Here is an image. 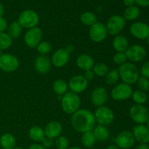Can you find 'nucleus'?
I'll use <instances>...</instances> for the list:
<instances>
[{
	"label": "nucleus",
	"mask_w": 149,
	"mask_h": 149,
	"mask_svg": "<svg viewBox=\"0 0 149 149\" xmlns=\"http://www.w3.org/2000/svg\"><path fill=\"white\" fill-rule=\"evenodd\" d=\"M71 124L73 129L80 133L93 131L96 126L94 113L87 109H79L72 114Z\"/></svg>",
	"instance_id": "obj_1"
},
{
	"label": "nucleus",
	"mask_w": 149,
	"mask_h": 149,
	"mask_svg": "<svg viewBox=\"0 0 149 149\" xmlns=\"http://www.w3.org/2000/svg\"><path fill=\"white\" fill-rule=\"evenodd\" d=\"M119 77L123 82L127 84H132L137 82L139 78V70L135 64L127 62L122 65H119L118 68Z\"/></svg>",
	"instance_id": "obj_2"
},
{
	"label": "nucleus",
	"mask_w": 149,
	"mask_h": 149,
	"mask_svg": "<svg viewBox=\"0 0 149 149\" xmlns=\"http://www.w3.org/2000/svg\"><path fill=\"white\" fill-rule=\"evenodd\" d=\"M81 105V100L76 93L67 92L61 99V108L67 114H73L78 111Z\"/></svg>",
	"instance_id": "obj_3"
},
{
	"label": "nucleus",
	"mask_w": 149,
	"mask_h": 149,
	"mask_svg": "<svg viewBox=\"0 0 149 149\" xmlns=\"http://www.w3.org/2000/svg\"><path fill=\"white\" fill-rule=\"evenodd\" d=\"M17 22L22 28L30 29L37 26L39 22V17L33 10H26L20 13Z\"/></svg>",
	"instance_id": "obj_4"
},
{
	"label": "nucleus",
	"mask_w": 149,
	"mask_h": 149,
	"mask_svg": "<svg viewBox=\"0 0 149 149\" xmlns=\"http://www.w3.org/2000/svg\"><path fill=\"white\" fill-rule=\"evenodd\" d=\"M132 87L130 84H126L125 82L118 84L112 89L111 92V96L115 100L121 101L125 100L132 97Z\"/></svg>",
	"instance_id": "obj_5"
},
{
	"label": "nucleus",
	"mask_w": 149,
	"mask_h": 149,
	"mask_svg": "<svg viewBox=\"0 0 149 149\" xmlns=\"http://www.w3.org/2000/svg\"><path fill=\"white\" fill-rule=\"evenodd\" d=\"M130 116L138 125H144L149 119V112L143 105L135 104L130 109Z\"/></svg>",
	"instance_id": "obj_6"
},
{
	"label": "nucleus",
	"mask_w": 149,
	"mask_h": 149,
	"mask_svg": "<svg viewBox=\"0 0 149 149\" xmlns=\"http://www.w3.org/2000/svg\"><path fill=\"white\" fill-rule=\"evenodd\" d=\"M94 116L96 122H97L98 125L106 127L111 125L114 119V114L111 109L104 106L97 108Z\"/></svg>",
	"instance_id": "obj_7"
},
{
	"label": "nucleus",
	"mask_w": 149,
	"mask_h": 149,
	"mask_svg": "<svg viewBox=\"0 0 149 149\" xmlns=\"http://www.w3.org/2000/svg\"><path fill=\"white\" fill-rule=\"evenodd\" d=\"M126 21L124 17L115 15L111 16L106 23V29H107L108 33L111 36H116L119 34L125 28Z\"/></svg>",
	"instance_id": "obj_8"
},
{
	"label": "nucleus",
	"mask_w": 149,
	"mask_h": 149,
	"mask_svg": "<svg viewBox=\"0 0 149 149\" xmlns=\"http://www.w3.org/2000/svg\"><path fill=\"white\" fill-rule=\"evenodd\" d=\"M19 66L17 58L11 54H2L0 56V69L7 73L15 71Z\"/></svg>",
	"instance_id": "obj_9"
},
{
	"label": "nucleus",
	"mask_w": 149,
	"mask_h": 149,
	"mask_svg": "<svg viewBox=\"0 0 149 149\" xmlns=\"http://www.w3.org/2000/svg\"><path fill=\"white\" fill-rule=\"evenodd\" d=\"M108 34L106 26L100 22H96L95 24L90 26L89 31V36L93 42L100 43L106 38Z\"/></svg>",
	"instance_id": "obj_10"
},
{
	"label": "nucleus",
	"mask_w": 149,
	"mask_h": 149,
	"mask_svg": "<svg viewBox=\"0 0 149 149\" xmlns=\"http://www.w3.org/2000/svg\"><path fill=\"white\" fill-rule=\"evenodd\" d=\"M42 31L40 28L36 27L29 29L24 35V42L30 48H36L41 42Z\"/></svg>",
	"instance_id": "obj_11"
},
{
	"label": "nucleus",
	"mask_w": 149,
	"mask_h": 149,
	"mask_svg": "<svg viewBox=\"0 0 149 149\" xmlns=\"http://www.w3.org/2000/svg\"><path fill=\"white\" fill-rule=\"evenodd\" d=\"M135 138L132 132L125 130L118 134L115 138L116 146L121 149H129L135 143Z\"/></svg>",
	"instance_id": "obj_12"
},
{
	"label": "nucleus",
	"mask_w": 149,
	"mask_h": 149,
	"mask_svg": "<svg viewBox=\"0 0 149 149\" xmlns=\"http://www.w3.org/2000/svg\"><path fill=\"white\" fill-rule=\"evenodd\" d=\"M128 60L133 63L142 61L146 56V51L143 46L134 45L129 47L125 52Z\"/></svg>",
	"instance_id": "obj_13"
},
{
	"label": "nucleus",
	"mask_w": 149,
	"mask_h": 149,
	"mask_svg": "<svg viewBox=\"0 0 149 149\" xmlns=\"http://www.w3.org/2000/svg\"><path fill=\"white\" fill-rule=\"evenodd\" d=\"M88 86V81L84 78V76L76 75L73 77L68 81V87L72 93L79 94L83 93Z\"/></svg>",
	"instance_id": "obj_14"
},
{
	"label": "nucleus",
	"mask_w": 149,
	"mask_h": 149,
	"mask_svg": "<svg viewBox=\"0 0 149 149\" xmlns=\"http://www.w3.org/2000/svg\"><path fill=\"white\" fill-rule=\"evenodd\" d=\"M69 59L70 53L65 48H60L52 54L51 63L56 68H62L68 63Z\"/></svg>",
	"instance_id": "obj_15"
},
{
	"label": "nucleus",
	"mask_w": 149,
	"mask_h": 149,
	"mask_svg": "<svg viewBox=\"0 0 149 149\" xmlns=\"http://www.w3.org/2000/svg\"><path fill=\"white\" fill-rule=\"evenodd\" d=\"M130 33L138 39H146L149 36V26L143 22H136L130 28Z\"/></svg>",
	"instance_id": "obj_16"
},
{
	"label": "nucleus",
	"mask_w": 149,
	"mask_h": 149,
	"mask_svg": "<svg viewBox=\"0 0 149 149\" xmlns=\"http://www.w3.org/2000/svg\"><path fill=\"white\" fill-rule=\"evenodd\" d=\"M108 99V93L103 87H97L93 91L91 95L92 103L95 106L100 107L106 103Z\"/></svg>",
	"instance_id": "obj_17"
},
{
	"label": "nucleus",
	"mask_w": 149,
	"mask_h": 149,
	"mask_svg": "<svg viewBox=\"0 0 149 149\" xmlns=\"http://www.w3.org/2000/svg\"><path fill=\"white\" fill-rule=\"evenodd\" d=\"M34 68L39 74H47L51 69V61L47 55H39L34 61Z\"/></svg>",
	"instance_id": "obj_18"
},
{
	"label": "nucleus",
	"mask_w": 149,
	"mask_h": 149,
	"mask_svg": "<svg viewBox=\"0 0 149 149\" xmlns=\"http://www.w3.org/2000/svg\"><path fill=\"white\" fill-rule=\"evenodd\" d=\"M44 130L45 136L54 139L61 135L63 131V127L62 125L58 121H52L47 124Z\"/></svg>",
	"instance_id": "obj_19"
},
{
	"label": "nucleus",
	"mask_w": 149,
	"mask_h": 149,
	"mask_svg": "<svg viewBox=\"0 0 149 149\" xmlns=\"http://www.w3.org/2000/svg\"><path fill=\"white\" fill-rule=\"evenodd\" d=\"M132 134L135 141L140 143H148L149 142V130L144 125H138L134 127Z\"/></svg>",
	"instance_id": "obj_20"
},
{
	"label": "nucleus",
	"mask_w": 149,
	"mask_h": 149,
	"mask_svg": "<svg viewBox=\"0 0 149 149\" xmlns=\"http://www.w3.org/2000/svg\"><path fill=\"white\" fill-rule=\"evenodd\" d=\"M77 65L78 68L83 71L91 70L95 65V61L90 55L87 54L80 55L77 59Z\"/></svg>",
	"instance_id": "obj_21"
},
{
	"label": "nucleus",
	"mask_w": 149,
	"mask_h": 149,
	"mask_svg": "<svg viewBox=\"0 0 149 149\" xmlns=\"http://www.w3.org/2000/svg\"><path fill=\"white\" fill-rule=\"evenodd\" d=\"M112 46L117 52H125L129 47V42L126 36L118 34L115 36L112 42Z\"/></svg>",
	"instance_id": "obj_22"
},
{
	"label": "nucleus",
	"mask_w": 149,
	"mask_h": 149,
	"mask_svg": "<svg viewBox=\"0 0 149 149\" xmlns=\"http://www.w3.org/2000/svg\"><path fill=\"white\" fill-rule=\"evenodd\" d=\"M93 132L94 134L96 141H100V142L106 141L110 136L109 130L106 126H103V125H98L97 126L95 127Z\"/></svg>",
	"instance_id": "obj_23"
},
{
	"label": "nucleus",
	"mask_w": 149,
	"mask_h": 149,
	"mask_svg": "<svg viewBox=\"0 0 149 149\" xmlns=\"http://www.w3.org/2000/svg\"><path fill=\"white\" fill-rule=\"evenodd\" d=\"M15 145V138L12 134L4 133L0 137V146L3 149H13Z\"/></svg>",
	"instance_id": "obj_24"
},
{
	"label": "nucleus",
	"mask_w": 149,
	"mask_h": 149,
	"mask_svg": "<svg viewBox=\"0 0 149 149\" xmlns=\"http://www.w3.org/2000/svg\"><path fill=\"white\" fill-rule=\"evenodd\" d=\"M29 138L36 142H42L45 136V130L39 126H33L29 131Z\"/></svg>",
	"instance_id": "obj_25"
},
{
	"label": "nucleus",
	"mask_w": 149,
	"mask_h": 149,
	"mask_svg": "<svg viewBox=\"0 0 149 149\" xmlns=\"http://www.w3.org/2000/svg\"><path fill=\"white\" fill-rule=\"evenodd\" d=\"M68 84L63 79H57L52 84V89L58 95L63 96L67 93Z\"/></svg>",
	"instance_id": "obj_26"
},
{
	"label": "nucleus",
	"mask_w": 149,
	"mask_h": 149,
	"mask_svg": "<svg viewBox=\"0 0 149 149\" xmlns=\"http://www.w3.org/2000/svg\"><path fill=\"white\" fill-rule=\"evenodd\" d=\"M96 139L93 131H89L82 133L81 136V143L85 148H92L95 146Z\"/></svg>",
	"instance_id": "obj_27"
},
{
	"label": "nucleus",
	"mask_w": 149,
	"mask_h": 149,
	"mask_svg": "<svg viewBox=\"0 0 149 149\" xmlns=\"http://www.w3.org/2000/svg\"><path fill=\"white\" fill-rule=\"evenodd\" d=\"M80 21L84 26H92L97 22V17L94 13L91 12H85L80 16Z\"/></svg>",
	"instance_id": "obj_28"
},
{
	"label": "nucleus",
	"mask_w": 149,
	"mask_h": 149,
	"mask_svg": "<svg viewBox=\"0 0 149 149\" xmlns=\"http://www.w3.org/2000/svg\"><path fill=\"white\" fill-rule=\"evenodd\" d=\"M7 30H8V35L12 39H17L22 33V27L17 21H14L10 23L7 28Z\"/></svg>",
	"instance_id": "obj_29"
},
{
	"label": "nucleus",
	"mask_w": 149,
	"mask_h": 149,
	"mask_svg": "<svg viewBox=\"0 0 149 149\" xmlns=\"http://www.w3.org/2000/svg\"><path fill=\"white\" fill-rule=\"evenodd\" d=\"M140 15V10L135 6L128 7L124 13V18L127 20H134Z\"/></svg>",
	"instance_id": "obj_30"
},
{
	"label": "nucleus",
	"mask_w": 149,
	"mask_h": 149,
	"mask_svg": "<svg viewBox=\"0 0 149 149\" xmlns=\"http://www.w3.org/2000/svg\"><path fill=\"white\" fill-rule=\"evenodd\" d=\"M93 71L94 72L95 76L98 77H104L109 71V67L106 63H98L94 65L93 68Z\"/></svg>",
	"instance_id": "obj_31"
},
{
	"label": "nucleus",
	"mask_w": 149,
	"mask_h": 149,
	"mask_svg": "<svg viewBox=\"0 0 149 149\" xmlns=\"http://www.w3.org/2000/svg\"><path fill=\"white\" fill-rule=\"evenodd\" d=\"M13 43L12 38L4 32H0V51L9 49Z\"/></svg>",
	"instance_id": "obj_32"
},
{
	"label": "nucleus",
	"mask_w": 149,
	"mask_h": 149,
	"mask_svg": "<svg viewBox=\"0 0 149 149\" xmlns=\"http://www.w3.org/2000/svg\"><path fill=\"white\" fill-rule=\"evenodd\" d=\"M106 82L109 85H114L119 79V74L118 69L113 68L108 72L106 77Z\"/></svg>",
	"instance_id": "obj_33"
},
{
	"label": "nucleus",
	"mask_w": 149,
	"mask_h": 149,
	"mask_svg": "<svg viewBox=\"0 0 149 149\" xmlns=\"http://www.w3.org/2000/svg\"><path fill=\"white\" fill-rule=\"evenodd\" d=\"M132 97L133 101L139 105L144 104L147 101V98H148L146 94L141 90H136V91L133 92Z\"/></svg>",
	"instance_id": "obj_34"
},
{
	"label": "nucleus",
	"mask_w": 149,
	"mask_h": 149,
	"mask_svg": "<svg viewBox=\"0 0 149 149\" xmlns=\"http://www.w3.org/2000/svg\"><path fill=\"white\" fill-rule=\"evenodd\" d=\"M36 48L37 52L42 55H47L51 52L52 49L51 45L47 42H41Z\"/></svg>",
	"instance_id": "obj_35"
},
{
	"label": "nucleus",
	"mask_w": 149,
	"mask_h": 149,
	"mask_svg": "<svg viewBox=\"0 0 149 149\" xmlns=\"http://www.w3.org/2000/svg\"><path fill=\"white\" fill-rule=\"evenodd\" d=\"M55 144L57 149H68L69 142L66 137L60 135L59 137L57 138Z\"/></svg>",
	"instance_id": "obj_36"
},
{
	"label": "nucleus",
	"mask_w": 149,
	"mask_h": 149,
	"mask_svg": "<svg viewBox=\"0 0 149 149\" xmlns=\"http://www.w3.org/2000/svg\"><path fill=\"white\" fill-rule=\"evenodd\" d=\"M127 58L125 52H116L113 56V61L114 63L119 65H122L127 63Z\"/></svg>",
	"instance_id": "obj_37"
},
{
	"label": "nucleus",
	"mask_w": 149,
	"mask_h": 149,
	"mask_svg": "<svg viewBox=\"0 0 149 149\" xmlns=\"http://www.w3.org/2000/svg\"><path fill=\"white\" fill-rule=\"evenodd\" d=\"M137 82H138V87H139V88L141 89V91L145 92V91H148L149 90L148 79L141 76V77H139Z\"/></svg>",
	"instance_id": "obj_38"
},
{
	"label": "nucleus",
	"mask_w": 149,
	"mask_h": 149,
	"mask_svg": "<svg viewBox=\"0 0 149 149\" xmlns=\"http://www.w3.org/2000/svg\"><path fill=\"white\" fill-rule=\"evenodd\" d=\"M141 73L143 77L149 79V61L148 62L145 63L142 65L141 69Z\"/></svg>",
	"instance_id": "obj_39"
},
{
	"label": "nucleus",
	"mask_w": 149,
	"mask_h": 149,
	"mask_svg": "<svg viewBox=\"0 0 149 149\" xmlns=\"http://www.w3.org/2000/svg\"><path fill=\"white\" fill-rule=\"evenodd\" d=\"M42 145L45 148H49L53 145V139L47 138V137H45V139L42 141Z\"/></svg>",
	"instance_id": "obj_40"
},
{
	"label": "nucleus",
	"mask_w": 149,
	"mask_h": 149,
	"mask_svg": "<svg viewBox=\"0 0 149 149\" xmlns=\"http://www.w3.org/2000/svg\"><path fill=\"white\" fill-rule=\"evenodd\" d=\"M7 29V22L5 18L0 17V32H4V31Z\"/></svg>",
	"instance_id": "obj_41"
},
{
	"label": "nucleus",
	"mask_w": 149,
	"mask_h": 149,
	"mask_svg": "<svg viewBox=\"0 0 149 149\" xmlns=\"http://www.w3.org/2000/svg\"><path fill=\"white\" fill-rule=\"evenodd\" d=\"M84 78L87 80V81H90V80L93 79L95 77V74L93 72V70H87V71H85L84 72Z\"/></svg>",
	"instance_id": "obj_42"
},
{
	"label": "nucleus",
	"mask_w": 149,
	"mask_h": 149,
	"mask_svg": "<svg viewBox=\"0 0 149 149\" xmlns=\"http://www.w3.org/2000/svg\"><path fill=\"white\" fill-rule=\"evenodd\" d=\"M135 3L141 7H148L149 6V0H135Z\"/></svg>",
	"instance_id": "obj_43"
},
{
	"label": "nucleus",
	"mask_w": 149,
	"mask_h": 149,
	"mask_svg": "<svg viewBox=\"0 0 149 149\" xmlns=\"http://www.w3.org/2000/svg\"><path fill=\"white\" fill-rule=\"evenodd\" d=\"M29 149H47V148H45L43 146L40 145V144L34 143L31 145L30 146H29Z\"/></svg>",
	"instance_id": "obj_44"
},
{
	"label": "nucleus",
	"mask_w": 149,
	"mask_h": 149,
	"mask_svg": "<svg viewBox=\"0 0 149 149\" xmlns=\"http://www.w3.org/2000/svg\"><path fill=\"white\" fill-rule=\"evenodd\" d=\"M124 4L127 6V7H131L133 6L135 4V0H124Z\"/></svg>",
	"instance_id": "obj_45"
},
{
	"label": "nucleus",
	"mask_w": 149,
	"mask_h": 149,
	"mask_svg": "<svg viewBox=\"0 0 149 149\" xmlns=\"http://www.w3.org/2000/svg\"><path fill=\"white\" fill-rule=\"evenodd\" d=\"M136 149H149V146L147 143H140Z\"/></svg>",
	"instance_id": "obj_46"
},
{
	"label": "nucleus",
	"mask_w": 149,
	"mask_h": 149,
	"mask_svg": "<svg viewBox=\"0 0 149 149\" xmlns=\"http://www.w3.org/2000/svg\"><path fill=\"white\" fill-rule=\"evenodd\" d=\"M74 47L72 46V45H68V47H67L66 48H65V49H66L67 51H68L69 53H71V52H73V50H74Z\"/></svg>",
	"instance_id": "obj_47"
},
{
	"label": "nucleus",
	"mask_w": 149,
	"mask_h": 149,
	"mask_svg": "<svg viewBox=\"0 0 149 149\" xmlns=\"http://www.w3.org/2000/svg\"><path fill=\"white\" fill-rule=\"evenodd\" d=\"M3 14H4V7H3L2 4H0V17H2Z\"/></svg>",
	"instance_id": "obj_48"
},
{
	"label": "nucleus",
	"mask_w": 149,
	"mask_h": 149,
	"mask_svg": "<svg viewBox=\"0 0 149 149\" xmlns=\"http://www.w3.org/2000/svg\"><path fill=\"white\" fill-rule=\"evenodd\" d=\"M106 149H120V148H118L116 145H111L109 146Z\"/></svg>",
	"instance_id": "obj_49"
},
{
	"label": "nucleus",
	"mask_w": 149,
	"mask_h": 149,
	"mask_svg": "<svg viewBox=\"0 0 149 149\" xmlns=\"http://www.w3.org/2000/svg\"><path fill=\"white\" fill-rule=\"evenodd\" d=\"M68 149H81L79 147H77V146H74V147H70V148H68Z\"/></svg>",
	"instance_id": "obj_50"
},
{
	"label": "nucleus",
	"mask_w": 149,
	"mask_h": 149,
	"mask_svg": "<svg viewBox=\"0 0 149 149\" xmlns=\"http://www.w3.org/2000/svg\"><path fill=\"white\" fill-rule=\"evenodd\" d=\"M13 149H23V148L20 146H15V147H14Z\"/></svg>",
	"instance_id": "obj_51"
},
{
	"label": "nucleus",
	"mask_w": 149,
	"mask_h": 149,
	"mask_svg": "<svg viewBox=\"0 0 149 149\" xmlns=\"http://www.w3.org/2000/svg\"><path fill=\"white\" fill-rule=\"evenodd\" d=\"M147 128H148V130H149V119L148 122H147Z\"/></svg>",
	"instance_id": "obj_52"
},
{
	"label": "nucleus",
	"mask_w": 149,
	"mask_h": 149,
	"mask_svg": "<svg viewBox=\"0 0 149 149\" xmlns=\"http://www.w3.org/2000/svg\"><path fill=\"white\" fill-rule=\"evenodd\" d=\"M147 43H148V45H149V36H148V38H147Z\"/></svg>",
	"instance_id": "obj_53"
},
{
	"label": "nucleus",
	"mask_w": 149,
	"mask_h": 149,
	"mask_svg": "<svg viewBox=\"0 0 149 149\" xmlns=\"http://www.w3.org/2000/svg\"><path fill=\"white\" fill-rule=\"evenodd\" d=\"M1 55H2V53H1V51H0V56H1Z\"/></svg>",
	"instance_id": "obj_54"
},
{
	"label": "nucleus",
	"mask_w": 149,
	"mask_h": 149,
	"mask_svg": "<svg viewBox=\"0 0 149 149\" xmlns=\"http://www.w3.org/2000/svg\"><path fill=\"white\" fill-rule=\"evenodd\" d=\"M88 149H96V148H88Z\"/></svg>",
	"instance_id": "obj_55"
},
{
	"label": "nucleus",
	"mask_w": 149,
	"mask_h": 149,
	"mask_svg": "<svg viewBox=\"0 0 149 149\" xmlns=\"http://www.w3.org/2000/svg\"><path fill=\"white\" fill-rule=\"evenodd\" d=\"M0 78H1V77H0Z\"/></svg>",
	"instance_id": "obj_56"
}]
</instances>
